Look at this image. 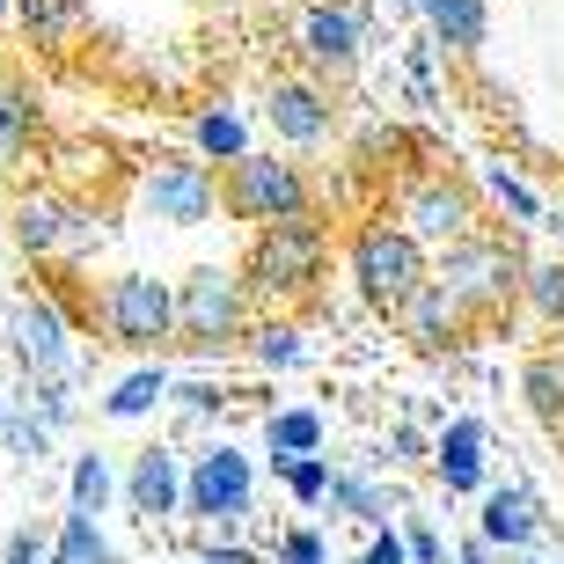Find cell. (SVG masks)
<instances>
[{"label": "cell", "instance_id": "1", "mask_svg": "<svg viewBox=\"0 0 564 564\" xmlns=\"http://www.w3.org/2000/svg\"><path fill=\"white\" fill-rule=\"evenodd\" d=\"M323 272H330V235L315 228L308 213L264 220L257 242H250V264H242L250 293H264V301H308Z\"/></svg>", "mask_w": 564, "mask_h": 564}, {"label": "cell", "instance_id": "2", "mask_svg": "<svg viewBox=\"0 0 564 564\" xmlns=\"http://www.w3.org/2000/svg\"><path fill=\"white\" fill-rule=\"evenodd\" d=\"M250 330V279L228 264H191L176 279V337L198 352H228Z\"/></svg>", "mask_w": 564, "mask_h": 564}, {"label": "cell", "instance_id": "3", "mask_svg": "<svg viewBox=\"0 0 564 564\" xmlns=\"http://www.w3.org/2000/svg\"><path fill=\"white\" fill-rule=\"evenodd\" d=\"M521 250L506 242V235H484V228H469V235H455V242H440V264H433V279L447 293H455L469 315H491V308H506L513 293H521Z\"/></svg>", "mask_w": 564, "mask_h": 564}, {"label": "cell", "instance_id": "4", "mask_svg": "<svg viewBox=\"0 0 564 564\" xmlns=\"http://www.w3.org/2000/svg\"><path fill=\"white\" fill-rule=\"evenodd\" d=\"M315 191L301 176V162H279V154H257L242 147L228 169H220V213L242 220V228H264V220H293V213H308Z\"/></svg>", "mask_w": 564, "mask_h": 564}, {"label": "cell", "instance_id": "5", "mask_svg": "<svg viewBox=\"0 0 564 564\" xmlns=\"http://www.w3.org/2000/svg\"><path fill=\"white\" fill-rule=\"evenodd\" d=\"M345 272H352L359 301H375L381 315L397 308L403 293L419 286L433 264H425V242L403 220H367V228H352V250H345Z\"/></svg>", "mask_w": 564, "mask_h": 564}, {"label": "cell", "instance_id": "6", "mask_svg": "<svg viewBox=\"0 0 564 564\" xmlns=\"http://www.w3.org/2000/svg\"><path fill=\"white\" fill-rule=\"evenodd\" d=\"M96 323H104L110 345H126V352H154L176 337V286L154 272H118L104 279L96 293Z\"/></svg>", "mask_w": 564, "mask_h": 564}, {"label": "cell", "instance_id": "7", "mask_svg": "<svg viewBox=\"0 0 564 564\" xmlns=\"http://www.w3.org/2000/svg\"><path fill=\"white\" fill-rule=\"evenodd\" d=\"M257 506V469L242 447H228V440H213V447H198L184 469V513L191 521H213V528H235L250 521Z\"/></svg>", "mask_w": 564, "mask_h": 564}, {"label": "cell", "instance_id": "8", "mask_svg": "<svg viewBox=\"0 0 564 564\" xmlns=\"http://www.w3.org/2000/svg\"><path fill=\"white\" fill-rule=\"evenodd\" d=\"M15 242L30 257H88L96 242H104V228H96V206H82V198L30 191V198L15 206Z\"/></svg>", "mask_w": 564, "mask_h": 564}, {"label": "cell", "instance_id": "9", "mask_svg": "<svg viewBox=\"0 0 564 564\" xmlns=\"http://www.w3.org/2000/svg\"><path fill=\"white\" fill-rule=\"evenodd\" d=\"M140 206L169 228H206L213 213H220V184H213L206 154H176V162H154L140 184Z\"/></svg>", "mask_w": 564, "mask_h": 564}, {"label": "cell", "instance_id": "10", "mask_svg": "<svg viewBox=\"0 0 564 564\" xmlns=\"http://www.w3.org/2000/svg\"><path fill=\"white\" fill-rule=\"evenodd\" d=\"M403 228L419 242H455V235L477 228V191L455 184V176H419L403 191Z\"/></svg>", "mask_w": 564, "mask_h": 564}, {"label": "cell", "instance_id": "11", "mask_svg": "<svg viewBox=\"0 0 564 564\" xmlns=\"http://www.w3.org/2000/svg\"><path fill=\"white\" fill-rule=\"evenodd\" d=\"M359 8H345V0H315L308 15H301V59L315 66V74H330V82H345L359 66Z\"/></svg>", "mask_w": 564, "mask_h": 564}, {"label": "cell", "instance_id": "12", "mask_svg": "<svg viewBox=\"0 0 564 564\" xmlns=\"http://www.w3.org/2000/svg\"><path fill=\"white\" fill-rule=\"evenodd\" d=\"M8 337H15V359L30 367V375H66L74 367V337H66V315L59 301H15V315H8Z\"/></svg>", "mask_w": 564, "mask_h": 564}, {"label": "cell", "instance_id": "13", "mask_svg": "<svg viewBox=\"0 0 564 564\" xmlns=\"http://www.w3.org/2000/svg\"><path fill=\"white\" fill-rule=\"evenodd\" d=\"M389 315H397V323H403V337H411L419 352H447V345H455V337H462V323H469V308H462V301H455V293H447V286H440L433 272H425L419 286L403 293V301H397V308H389Z\"/></svg>", "mask_w": 564, "mask_h": 564}, {"label": "cell", "instance_id": "14", "mask_svg": "<svg viewBox=\"0 0 564 564\" xmlns=\"http://www.w3.org/2000/svg\"><path fill=\"white\" fill-rule=\"evenodd\" d=\"M126 506L140 521H176L184 513V455L176 447H140L126 469Z\"/></svg>", "mask_w": 564, "mask_h": 564}, {"label": "cell", "instance_id": "15", "mask_svg": "<svg viewBox=\"0 0 564 564\" xmlns=\"http://www.w3.org/2000/svg\"><path fill=\"white\" fill-rule=\"evenodd\" d=\"M477 535L491 550H535L550 535V521H543V506H535V491H521V484H484V521H477Z\"/></svg>", "mask_w": 564, "mask_h": 564}, {"label": "cell", "instance_id": "16", "mask_svg": "<svg viewBox=\"0 0 564 564\" xmlns=\"http://www.w3.org/2000/svg\"><path fill=\"white\" fill-rule=\"evenodd\" d=\"M264 118H272V132L286 147H323L330 126H337L330 96H323L315 82H272V88H264Z\"/></svg>", "mask_w": 564, "mask_h": 564}, {"label": "cell", "instance_id": "17", "mask_svg": "<svg viewBox=\"0 0 564 564\" xmlns=\"http://www.w3.org/2000/svg\"><path fill=\"white\" fill-rule=\"evenodd\" d=\"M433 477L447 484V499H477L484 491V425L477 419H455L433 440Z\"/></svg>", "mask_w": 564, "mask_h": 564}, {"label": "cell", "instance_id": "18", "mask_svg": "<svg viewBox=\"0 0 564 564\" xmlns=\"http://www.w3.org/2000/svg\"><path fill=\"white\" fill-rule=\"evenodd\" d=\"M8 15H15L22 44H37V52H74V44H82V30H88V8H82V0H15Z\"/></svg>", "mask_w": 564, "mask_h": 564}, {"label": "cell", "instance_id": "19", "mask_svg": "<svg viewBox=\"0 0 564 564\" xmlns=\"http://www.w3.org/2000/svg\"><path fill=\"white\" fill-rule=\"evenodd\" d=\"M419 15L433 22L440 52H477V44L491 37V8H484V0H425Z\"/></svg>", "mask_w": 564, "mask_h": 564}, {"label": "cell", "instance_id": "20", "mask_svg": "<svg viewBox=\"0 0 564 564\" xmlns=\"http://www.w3.org/2000/svg\"><path fill=\"white\" fill-rule=\"evenodd\" d=\"M250 147V118L235 104H206V110H191V154H206V162H235Z\"/></svg>", "mask_w": 564, "mask_h": 564}, {"label": "cell", "instance_id": "21", "mask_svg": "<svg viewBox=\"0 0 564 564\" xmlns=\"http://www.w3.org/2000/svg\"><path fill=\"white\" fill-rule=\"evenodd\" d=\"M37 140V96L15 82V74H0V169H15Z\"/></svg>", "mask_w": 564, "mask_h": 564}, {"label": "cell", "instance_id": "22", "mask_svg": "<svg viewBox=\"0 0 564 564\" xmlns=\"http://www.w3.org/2000/svg\"><path fill=\"white\" fill-rule=\"evenodd\" d=\"M52 564H118V543L104 535L96 513H66L52 535Z\"/></svg>", "mask_w": 564, "mask_h": 564}, {"label": "cell", "instance_id": "23", "mask_svg": "<svg viewBox=\"0 0 564 564\" xmlns=\"http://www.w3.org/2000/svg\"><path fill=\"white\" fill-rule=\"evenodd\" d=\"M162 403H169V375H162V367H140V375H126L104 397V419L132 425V419H147V411H162Z\"/></svg>", "mask_w": 564, "mask_h": 564}, {"label": "cell", "instance_id": "24", "mask_svg": "<svg viewBox=\"0 0 564 564\" xmlns=\"http://www.w3.org/2000/svg\"><path fill=\"white\" fill-rule=\"evenodd\" d=\"M264 447H272V469L293 462V455H315V447H323V419L301 411V403H293V411H272V419H264Z\"/></svg>", "mask_w": 564, "mask_h": 564}, {"label": "cell", "instance_id": "25", "mask_svg": "<svg viewBox=\"0 0 564 564\" xmlns=\"http://www.w3.org/2000/svg\"><path fill=\"white\" fill-rule=\"evenodd\" d=\"M110 491H118V469H110V455H82V462H74V484H66L74 513H104Z\"/></svg>", "mask_w": 564, "mask_h": 564}, {"label": "cell", "instance_id": "26", "mask_svg": "<svg viewBox=\"0 0 564 564\" xmlns=\"http://www.w3.org/2000/svg\"><path fill=\"white\" fill-rule=\"evenodd\" d=\"M323 499H330V513H345V521H367V528L389 513L375 484H367V477H345V469H330V491H323Z\"/></svg>", "mask_w": 564, "mask_h": 564}, {"label": "cell", "instance_id": "27", "mask_svg": "<svg viewBox=\"0 0 564 564\" xmlns=\"http://www.w3.org/2000/svg\"><path fill=\"white\" fill-rule=\"evenodd\" d=\"M521 301L543 323H564V257H550V264H528L521 272Z\"/></svg>", "mask_w": 564, "mask_h": 564}, {"label": "cell", "instance_id": "28", "mask_svg": "<svg viewBox=\"0 0 564 564\" xmlns=\"http://www.w3.org/2000/svg\"><path fill=\"white\" fill-rule=\"evenodd\" d=\"M279 477H286L293 506H323V491H330V455H323V447H315V455H293V462H279Z\"/></svg>", "mask_w": 564, "mask_h": 564}, {"label": "cell", "instance_id": "29", "mask_svg": "<svg viewBox=\"0 0 564 564\" xmlns=\"http://www.w3.org/2000/svg\"><path fill=\"white\" fill-rule=\"evenodd\" d=\"M484 184H491V198H499V206L513 213L521 228H543V198H535V191H528V184H521V176H513L506 162H491V176H484Z\"/></svg>", "mask_w": 564, "mask_h": 564}, {"label": "cell", "instance_id": "30", "mask_svg": "<svg viewBox=\"0 0 564 564\" xmlns=\"http://www.w3.org/2000/svg\"><path fill=\"white\" fill-rule=\"evenodd\" d=\"M250 352H257V367H301V359H308V345H301V330H293V323H264V330L250 337Z\"/></svg>", "mask_w": 564, "mask_h": 564}, {"label": "cell", "instance_id": "31", "mask_svg": "<svg viewBox=\"0 0 564 564\" xmlns=\"http://www.w3.org/2000/svg\"><path fill=\"white\" fill-rule=\"evenodd\" d=\"M528 403H535V419H557L564 411V367L557 359H535L528 367Z\"/></svg>", "mask_w": 564, "mask_h": 564}, {"label": "cell", "instance_id": "32", "mask_svg": "<svg viewBox=\"0 0 564 564\" xmlns=\"http://www.w3.org/2000/svg\"><path fill=\"white\" fill-rule=\"evenodd\" d=\"M279 564H330V543L315 528H286L279 535Z\"/></svg>", "mask_w": 564, "mask_h": 564}, {"label": "cell", "instance_id": "33", "mask_svg": "<svg viewBox=\"0 0 564 564\" xmlns=\"http://www.w3.org/2000/svg\"><path fill=\"white\" fill-rule=\"evenodd\" d=\"M8 447H15V455H30V462H37L44 447H52V425H37V419H8Z\"/></svg>", "mask_w": 564, "mask_h": 564}, {"label": "cell", "instance_id": "34", "mask_svg": "<svg viewBox=\"0 0 564 564\" xmlns=\"http://www.w3.org/2000/svg\"><path fill=\"white\" fill-rule=\"evenodd\" d=\"M0 564H44V528H15L8 550H0Z\"/></svg>", "mask_w": 564, "mask_h": 564}, {"label": "cell", "instance_id": "35", "mask_svg": "<svg viewBox=\"0 0 564 564\" xmlns=\"http://www.w3.org/2000/svg\"><path fill=\"white\" fill-rule=\"evenodd\" d=\"M359 564H411V550H403L397 528H381V521H375V543H367V557H359Z\"/></svg>", "mask_w": 564, "mask_h": 564}, {"label": "cell", "instance_id": "36", "mask_svg": "<svg viewBox=\"0 0 564 564\" xmlns=\"http://www.w3.org/2000/svg\"><path fill=\"white\" fill-rule=\"evenodd\" d=\"M220 403H228V389H213V381H198V389H184V411H191V419H213Z\"/></svg>", "mask_w": 564, "mask_h": 564}, {"label": "cell", "instance_id": "37", "mask_svg": "<svg viewBox=\"0 0 564 564\" xmlns=\"http://www.w3.org/2000/svg\"><path fill=\"white\" fill-rule=\"evenodd\" d=\"M403 550H411V564H440V535H433V528H411Z\"/></svg>", "mask_w": 564, "mask_h": 564}, {"label": "cell", "instance_id": "38", "mask_svg": "<svg viewBox=\"0 0 564 564\" xmlns=\"http://www.w3.org/2000/svg\"><path fill=\"white\" fill-rule=\"evenodd\" d=\"M198 557H206V564H264L257 550H235V543H206Z\"/></svg>", "mask_w": 564, "mask_h": 564}, {"label": "cell", "instance_id": "39", "mask_svg": "<svg viewBox=\"0 0 564 564\" xmlns=\"http://www.w3.org/2000/svg\"><path fill=\"white\" fill-rule=\"evenodd\" d=\"M419 455V433H411V425H397V433H389V462H411Z\"/></svg>", "mask_w": 564, "mask_h": 564}, {"label": "cell", "instance_id": "40", "mask_svg": "<svg viewBox=\"0 0 564 564\" xmlns=\"http://www.w3.org/2000/svg\"><path fill=\"white\" fill-rule=\"evenodd\" d=\"M491 557H499V550L484 543V535H469V543H462V557H455V564H491Z\"/></svg>", "mask_w": 564, "mask_h": 564}, {"label": "cell", "instance_id": "41", "mask_svg": "<svg viewBox=\"0 0 564 564\" xmlns=\"http://www.w3.org/2000/svg\"><path fill=\"white\" fill-rule=\"evenodd\" d=\"M543 228H550V235H557V242H564V213H557V220H550V213H543Z\"/></svg>", "mask_w": 564, "mask_h": 564}, {"label": "cell", "instance_id": "42", "mask_svg": "<svg viewBox=\"0 0 564 564\" xmlns=\"http://www.w3.org/2000/svg\"><path fill=\"white\" fill-rule=\"evenodd\" d=\"M513 564H543V557H528V550H513Z\"/></svg>", "mask_w": 564, "mask_h": 564}, {"label": "cell", "instance_id": "43", "mask_svg": "<svg viewBox=\"0 0 564 564\" xmlns=\"http://www.w3.org/2000/svg\"><path fill=\"white\" fill-rule=\"evenodd\" d=\"M8 8H15V0H0V22H8Z\"/></svg>", "mask_w": 564, "mask_h": 564}, {"label": "cell", "instance_id": "44", "mask_svg": "<svg viewBox=\"0 0 564 564\" xmlns=\"http://www.w3.org/2000/svg\"><path fill=\"white\" fill-rule=\"evenodd\" d=\"M403 8H425V0H403Z\"/></svg>", "mask_w": 564, "mask_h": 564}, {"label": "cell", "instance_id": "45", "mask_svg": "<svg viewBox=\"0 0 564 564\" xmlns=\"http://www.w3.org/2000/svg\"><path fill=\"white\" fill-rule=\"evenodd\" d=\"M184 564H206V557H184Z\"/></svg>", "mask_w": 564, "mask_h": 564}]
</instances>
